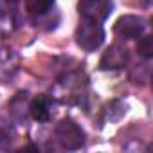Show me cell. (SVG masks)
Returning a JSON list of instances; mask_svg holds the SVG:
<instances>
[{"mask_svg": "<svg viewBox=\"0 0 153 153\" xmlns=\"http://www.w3.org/2000/svg\"><path fill=\"white\" fill-rule=\"evenodd\" d=\"M85 94H87V79L83 74H78V72L65 74L54 87V97L68 105L81 103Z\"/></svg>", "mask_w": 153, "mask_h": 153, "instance_id": "6da1fadb", "label": "cell"}, {"mask_svg": "<svg viewBox=\"0 0 153 153\" xmlns=\"http://www.w3.org/2000/svg\"><path fill=\"white\" fill-rule=\"evenodd\" d=\"M105 42V29L99 22H92L87 18H81L78 29H76V43L83 51L92 52L99 49Z\"/></svg>", "mask_w": 153, "mask_h": 153, "instance_id": "7a4b0ae2", "label": "cell"}, {"mask_svg": "<svg viewBox=\"0 0 153 153\" xmlns=\"http://www.w3.org/2000/svg\"><path fill=\"white\" fill-rule=\"evenodd\" d=\"M56 140L65 149H79L85 144V131L72 119H63L56 126Z\"/></svg>", "mask_w": 153, "mask_h": 153, "instance_id": "3957f363", "label": "cell"}, {"mask_svg": "<svg viewBox=\"0 0 153 153\" xmlns=\"http://www.w3.org/2000/svg\"><path fill=\"white\" fill-rule=\"evenodd\" d=\"M148 29V22L142 16H135V15H124L115 22V34L123 40H133V38H140Z\"/></svg>", "mask_w": 153, "mask_h": 153, "instance_id": "277c9868", "label": "cell"}, {"mask_svg": "<svg viewBox=\"0 0 153 153\" xmlns=\"http://www.w3.org/2000/svg\"><path fill=\"white\" fill-rule=\"evenodd\" d=\"M114 9L112 0H79L78 11L81 18L92 20V22H105Z\"/></svg>", "mask_w": 153, "mask_h": 153, "instance_id": "5b68a950", "label": "cell"}, {"mask_svg": "<svg viewBox=\"0 0 153 153\" xmlns=\"http://www.w3.org/2000/svg\"><path fill=\"white\" fill-rule=\"evenodd\" d=\"M20 68L18 54L11 47H0V81L9 83Z\"/></svg>", "mask_w": 153, "mask_h": 153, "instance_id": "8992f818", "label": "cell"}, {"mask_svg": "<svg viewBox=\"0 0 153 153\" xmlns=\"http://www.w3.org/2000/svg\"><path fill=\"white\" fill-rule=\"evenodd\" d=\"M130 56H128V51L121 45H112L110 49H106V52L103 54L101 58V63L99 67L103 70H117V68H123L126 63H128Z\"/></svg>", "mask_w": 153, "mask_h": 153, "instance_id": "52a82bcc", "label": "cell"}, {"mask_svg": "<svg viewBox=\"0 0 153 153\" xmlns=\"http://www.w3.org/2000/svg\"><path fill=\"white\" fill-rule=\"evenodd\" d=\"M29 114L38 123L51 121V117H52V97H49V96H38V97L31 99Z\"/></svg>", "mask_w": 153, "mask_h": 153, "instance_id": "ba28073f", "label": "cell"}, {"mask_svg": "<svg viewBox=\"0 0 153 153\" xmlns=\"http://www.w3.org/2000/svg\"><path fill=\"white\" fill-rule=\"evenodd\" d=\"M29 105H31V99H29V94L27 92H18L7 105L9 108V114L13 115L15 121L18 123H25L27 121V115L29 114Z\"/></svg>", "mask_w": 153, "mask_h": 153, "instance_id": "9c48e42d", "label": "cell"}, {"mask_svg": "<svg viewBox=\"0 0 153 153\" xmlns=\"http://www.w3.org/2000/svg\"><path fill=\"white\" fill-rule=\"evenodd\" d=\"M15 31V18L13 13L0 6V36H7Z\"/></svg>", "mask_w": 153, "mask_h": 153, "instance_id": "30bf717a", "label": "cell"}, {"mask_svg": "<svg viewBox=\"0 0 153 153\" xmlns=\"http://www.w3.org/2000/svg\"><path fill=\"white\" fill-rule=\"evenodd\" d=\"M54 0H27V11L34 16H43L51 11Z\"/></svg>", "mask_w": 153, "mask_h": 153, "instance_id": "8fae6325", "label": "cell"}, {"mask_svg": "<svg viewBox=\"0 0 153 153\" xmlns=\"http://www.w3.org/2000/svg\"><path fill=\"white\" fill-rule=\"evenodd\" d=\"M13 142V128L0 119V149H7Z\"/></svg>", "mask_w": 153, "mask_h": 153, "instance_id": "7c38bea8", "label": "cell"}, {"mask_svg": "<svg viewBox=\"0 0 153 153\" xmlns=\"http://www.w3.org/2000/svg\"><path fill=\"white\" fill-rule=\"evenodd\" d=\"M137 51H139V54L142 56V58H146V59H149L151 56H153V38L149 36V34H142L140 36V42H139V45H137Z\"/></svg>", "mask_w": 153, "mask_h": 153, "instance_id": "4fadbf2b", "label": "cell"}, {"mask_svg": "<svg viewBox=\"0 0 153 153\" xmlns=\"http://www.w3.org/2000/svg\"><path fill=\"white\" fill-rule=\"evenodd\" d=\"M6 2H9V4H16L18 0H6Z\"/></svg>", "mask_w": 153, "mask_h": 153, "instance_id": "5bb4252c", "label": "cell"}]
</instances>
